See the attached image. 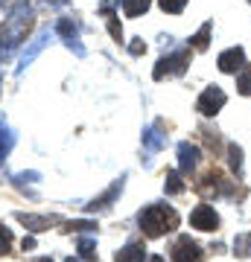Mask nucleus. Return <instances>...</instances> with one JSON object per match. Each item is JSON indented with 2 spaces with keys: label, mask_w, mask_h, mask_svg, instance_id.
I'll return each mask as SVG.
<instances>
[{
  "label": "nucleus",
  "mask_w": 251,
  "mask_h": 262,
  "mask_svg": "<svg viewBox=\"0 0 251 262\" xmlns=\"http://www.w3.org/2000/svg\"><path fill=\"white\" fill-rule=\"evenodd\" d=\"M32 24H35V18H32V9L27 6V0H12V15L6 18V24L0 29V32H3V38H0L3 56H12V50L27 38Z\"/></svg>",
  "instance_id": "f257e3e1"
},
{
  "label": "nucleus",
  "mask_w": 251,
  "mask_h": 262,
  "mask_svg": "<svg viewBox=\"0 0 251 262\" xmlns=\"http://www.w3.org/2000/svg\"><path fill=\"white\" fill-rule=\"evenodd\" d=\"M138 222H140L143 236H149V239H161L164 233H169V230H176L178 227V213L172 210V207H167V204H149L146 210H140Z\"/></svg>",
  "instance_id": "f03ea898"
},
{
  "label": "nucleus",
  "mask_w": 251,
  "mask_h": 262,
  "mask_svg": "<svg viewBox=\"0 0 251 262\" xmlns=\"http://www.w3.org/2000/svg\"><path fill=\"white\" fill-rule=\"evenodd\" d=\"M187 67H190V47H181L172 50V53H164L161 61L155 64V70H152V76L161 82L164 76H181Z\"/></svg>",
  "instance_id": "7ed1b4c3"
},
{
  "label": "nucleus",
  "mask_w": 251,
  "mask_h": 262,
  "mask_svg": "<svg viewBox=\"0 0 251 262\" xmlns=\"http://www.w3.org/2000/svg\"><path fill=\"white\" fill-rule=\"evenodd\" d=\"M169 259L172 262H202V248H199L196 239L181 236V239H176V245L169 248Z\"/></svg>",
  "instance_id": "20e7f679"
},
{
  "label": "nucleus",
  "mask_w": 251,
  "mask_h": 262,
  "mask_svg": "<svg viewBox=\"0 0 251 262\" xmlns=\"http://www.w3.org/2000/svg\"><path fill=\"white\" fill-rule=\"evenodd\" d=\"M222 105H225V91H222V88H216V84H210V88L202 91L196 108H199V114H205V117H216Z\"/></svg>",
  "instance_id": "39448f33"
},
{
  "label": "nucleus",
  "mask_w": 251,
  "mask_h": 262,
  "mask_svg": "<svg viewBox=\"0 0 251 262\" xmlns=\"http://www.w3.org/2000/svg\"><path fill=\"white\" fill-rule=\"evenodd\" d=\"M56 35H62V41H65L67 47L73 50L76 56L82 58L85 56V47H82V38H79V27H76L70 18H62L56 24Z\"/></svg>",
  "instance_id": "423d86ee"
},
{
  "label": "nucleus",
  "mask_w": 251,
  "mask_h": 262,
  "mask_svg": "<svg viewBox=\"0 0 251 262\" xmlns=\"http://www.w3.org/2000/svg\"><path fill=\"white\" fill-rule=\"evenodd\" d=\"M190 225L196 227V230H216L219 227V215H216V210L210 204H196V210L190 213Z\"/></svg>",
  "instance_id": "0eeeda50"
},
{
  "label": "nucleus",
  "mask_w": 251,
  "mask_h": 262,
  "mask_svg": "<svg viewBox=\"0 0 251 262\" xmlns=\"http://www.w3.org/2000/svg\"><path fill=\"white\" fill-rule=\"evenodd\" d=\"M199 160H202L199 146H193V143H178V166H181L184 175H193L196 166H199Z\"/></svg>",
  "instance_id": "6e6552de"
},
{
  "label": "nucleus",
  "mask_w": 251,
  "mask_h": 262,
  "mask_svg": "<svg viewBox=\"0 0 251 262\" xmlns=\"http://www.w3.org/2000/svg\"><path fill=\"white\" fill-rule=\"evenodd\" d=\"M242 67H245V50L242 47H231L225 53H219V70L222 73H237Z\"/></svg>",
  "instance_id": "1a4fd4ad"
},
{
  "label": "nucleus",
  "mask_w": 251,
  "mask_h": 262,
  "mask_svg": "<svg viewBox=\"0 0 251 262\" xmlns=\"http://www.w3.org/2000/svg\"><path fill=\"white\" fill-rule=\"evenodd\" d=\"M164 146H167V134H164V131L152 128V125H149V128H143V158L152 160V155H155V151H161Z\"/></svg>",
  "instance_id": "9d476101"
},
{
  "label": "nucleus",
  "mask_w": 251,
  "mask_h": 262,
  "mask_svg": "<svg viewBox=\"0 0 251 262\" xmlns=\"http://www.w3.org/2000/svg\"><path fill=\"white\" fill-rule=\"evenodd\" d=\"M123 184H126V178H120V181H114L111 187L105 189L103 195L96 198V201H91V204H88V213H100V210H108V207H111V201L117 195H120V189H123Z\"/></svg>",
  "instance_id": "9b49d317"
},
{
  "label": "nucleus",
  "mask_w": 251,
  "mask_h": 262,
  "mask_svg": "<svg viewBox=\"0 0 251 262\" xmlns=\"http://www.w3.org/2000/svg\"><path fill=\"white\" fill-rule=\"evenodd\" d=\"M114 262H146V251L140 242H129L126 248L114 253Z\"/></svg>",
  "instance_id": "f8f14e48"
},
{
  "label": "nucleus",
  "mask_w": 251,
  "mask_h": 262,
  "mask_svg": "<svg viewBox=\"0 0 251 262\" xmlns=\"http://www.w3.org/2000/svg\"><path fill=\"white\" fill-rule=\"evenodd\" d=\"M47 41H50V32H44V35H38L35 41H32V44H29V47L24 50V56H21V64H18V73H24V70H27V67L32 64V58H35L38 53L44 50V44H47Z\"/></svg>",
  "instance_id": "ddd939ff"
},
{
  "label": "nucleus",
  "mask_w": 251,
  "mask_h": 262,
  "mask_svg": "<svg viewBox=\"0 0 251 262\" xmlns=\"http://www.w3.org/2000/svg\"><path fill=\"white\" fill-rule=\"evenodd\" d=\"M164 189H167V195H181V192L187 189V181L181 178V172H178V169H169V172H167Z\"/></svg>",
  "instance_id": "4468645a"
},
{
  "label": "nucleus",
  "mask_w": 251,
  "mask_h": 262,
  "mask_svg": "<svg viewBox=\"0 0 251 262\" xmlns=\"http://www.w3.org/2000/svg\"><path fill=\"white\" fill-rule=\"evenodd\" d=\"M210 29H214V24L207 20V24H202V29L190 38V47H193L196 53H205L207 50V44H210Z\"/></svg>",
  "instance_id": "2eb2a0df"
},
{
  "label": "nucleus",
  "mask_w": 251,
  "mask_h": 262,
  "mask_svg": "<svg viewBox=\"0 0 251 262\" xmlns=\"http://www.w3.org/2000/svg\"><path fill=\"white\" fill-rule=\"evenodd\" d=\"M18 219L29 227V230H32V233H38V230H47V227L53 225V219H47V215H24V213H18Z\"/></svg>",
  "instance_id": "dca6fc26"
},
{
  "label": "nucleus",
  "mask_w": 251,
  "mask_h": 262,
  "mask_svg": "<svg viewBox=\"0 0 251 262\" xmlns=\"http://www.w3.org/2000/svg\"><path fill=\"white\" fill-rule=\"evenodd\" d=\"M12 146H15V134L6 128V122H3V117H0V160H6V155L12 151Z\"/></svg>",
  "instance_id": "f3484780"
},
{
  "label": "nucleus",
  "mask_w": 251,
  "mask_h": 262,
  "mask_svg": "<svg viewBox=\"0 0 251 262\" xmlns=\"http://www.w3.org/2000/svg\"><path fill=\"white\" fill-rule=\"evenodd\" d=\"M120 3H123V12H126L129 18H140V15H146L152 0H120Z\"/></svg>",
  "instance_id": "a211bd4d"
},
{
  "label": "nucleus",
  "mask_w": 251,
  "mask_h": 262,
  "mask_svg": "<svg viewBox=\"0 0 251 262\" xmlns=\"http://www.w3.org/2000/svg\"><path fill=\"white\" fill-rule=\"evenodd\" d=\"M76 248H79V256H82L85 262H96V242H93L91 236H82V239L76 242Z\"/></svg>",
  "instance_id": "6ab92c4d"
},
{
  "label": "nucleus",
  "mask_w": 251,
  "mask_h": 262,
  "mask_svg": "<svg viewBox=\"0 0 251 262\" xmlns=\"http://www.w3.org/2000/svg\"><path fill=\"white\" fill-rule=\"evenodd\" d=\"M234 256H240V259H248L251 256V233H237V239H234Z\"/></svg>",
  "instance_id": "aec40b11"
},
{
  "label": "nucleus",
  "mask_w": 251,
  "mask_h": 262,
  "mask_svg": "<svg viewBox=\"0 0 251 262\" xmlns=\"http://www.w3.org/2000/svg\"><path fill=\"white\" fill-rule=\"evenodd\" d=\"M237 91L242 96H251V64L240 70V76H237Z\"/></svg>",
  "instance_id": "412c9836"
},
{
  "label": "nucleus",
  "mask_w": 251,
  "mask_h": 262,
  "mask_svg": "<svg viewBox=\"0 0 251 262\" xmlns=\"http://www.w3.org/2000/svg\"><path fill=\"white\" fill-rule=\"evenodd\" d=\"M228 163H231V169L237 172V175L242 172V149L240 146H234V143L228 146Z\"/></svg>",
  "instance_id": "4be33fe9"
},
{
  "label": "nucleus",
  "mask_w": 251,
  "mask_h": 262,
  "mask_svg": "<svg viewBox=\"0 0 251 262\" xmlns=\"http://www.w3.org/2000/svg\"><path fill=\"white\" fill-rule=\"evenodd\" d=\"M158 6L167 12V15H178V12H184L187 0H158Z\"/></svg>",
  "instance_id": "5701e85b"
},
{
  "label": "nucleus",
  "mask_w": 251,
  "mask_h": 262,
  "mask_svg": "<svg viewBox=\"0 0 251 262\" xmlns=\"http://www.w3.org/2000/svg\"><path fill=\"white\" fill-rule=\"evenodd\" d=\"M9 251H12V230L0 225V256H6Z\"/></svg>",
  "instance_id": "b1692460"
},
{
  "label": "nucleus",
  "mask_w": 251,
  "mask_h": 262,
  "mask_svg": "<svg viewBox=\"0 0 251 262\" xmlns=\"http://www.w3.org/2000/svg\"><path fill=\"white\" fill-rule=\"evenodd\" d=\"M65 233H70V230H96V222H88V219H79V222H70L67 227H62Z\"/></svg>",
  "instance_id": "393cba45"
},
{
  "label": "nucleus",
  "mask_w": 251,
  "mask_h": 262,
  "mask_svg": "<svg viewBox=\"0 0 251 262\" xmlns=\"http://www.w3.org/2000/svg\"><path fill=\"white\" fill-rule=\"evenodd\" d=\"M129 50L134 53V56H140V53H146V44H143V41H131Z\"/></svg>",
  "instance_id": "a878e982"
},
{
  "label": "nucleus",
  "mask_w": 251,
  "mask_h": 262,
  "mask_svg": "<svg viewBox=\"0 0 251 262\" xmlns=\"http://www.w3.org/2000/svg\"><path fill=\"white\" fill-rule=\"evenodd\" d=\"M50 9H62V6H70V0H44Z\"/></svg>",
  "instance_id": "bb28decb"
},
{
  "label": "nucleus",
  "mask_w": 251,
  "mask_h": 262,
  "mask_svg": "<svg viewBox=\"0 0 251 262\" xmlns=\"http://www.w3.org/2000/svg\"><path fill=\"white\" fill-rule=\"evenodd\" d=\"M21 248H24V251H32V248H35V239H32V236H24Z\"/></svg>",
  "instance_id": "cd10ccee"
},
{
  "label": "nucleus",
  "mask_w": 251,
  "mask_h": 262,
  "mask_svg": "<svg viewBox=\"0 0 251 262\" xmlns=\"http://www.w3.org/2000/svg\"><path fill=\"white\" fill-rule=\"evenodd\" d=\"M146 262H164V256H149Z\"/></svg>",
  "instance_id": "c85d7f7f"
},
{
  "label": "nucleus",
  "mask_w": 251,
  "mask_h": 262,
  "mask_svg": "<svg viewBox=\"0 0 251 262\" xmlns=\"http://www.w3.org/2000/svg\"><path fill=\"white\" fill-rule=\"evenodd\" d=\"M32 262H53L50 256H41V259H32Z\"/></svg>",
  "instance_id": "c756f323"
},
{
  "label": "nucleus",
  "mask_w": 251,
  "mask_h": 262,
  "mask_svg": "<svg viewBox=\"0 0 251 262\" xmlns=\"http://www.w3.org/2000/svg\"><path fill=\"white\" fill-rule=\"evenodd\" d=\"M65 262H79V259H73V256H67V259Z\"/></svg>",
  "instance_id": "7c9ffc66"
},
{
  "label": "nucleus",
  "mask_w": 251,
  "mask_h": 262,
  "mask_svg": "<svg viewBox=\"0 0 251 262\" xmlns=\"http://www.w3.org/2000/svg\"><path fill=\"white\" fill-rule=\"evenodd\" d=\"M248 3H251V0H248Z\"/></svg>",
  "instance_id": "2f4dec72"
}]
</instances>
